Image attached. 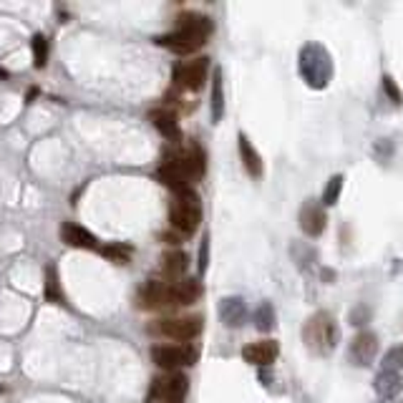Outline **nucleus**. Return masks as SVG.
Here are the masks:
<instances>
[{"instance_id":"obj_1","label":"nucleus","mask_w":403,"mask_h":403,"mask_svg":"<svg viewBox=\"0 0 403 403\" xmlns=\"http://www.w3.org/2000/svg\"><path fill=\"white\" fill-rule=\"evenodd\" d=\"M207 172V156L199 144H189L187 149H169L156 169V179L169 187L174 194L192 189V182L202 179Z\"/></svg>"},{"instance_id":"obj_2","label":"nucleus","mask_w":403,"mask_h":403,"mask_svg":"<svg viewBox=\"0 0 403 403\" xmlns=\"http://www.w3.org/2000/svg\"><path fill=\"white\" fill-rule=\"evenodd\" d=\"M212 30H214L212 18L204 16V13L187 11L177 18V30L159 35L156 43H159L161 48H167V51L179 53V56H189V53L199 51V48L207 43Z\"/></svg>"},{"instance_id":"obj_3","label":"nucleus","mask_w":403,"mask_h":403,"mask_svg":"<svg viewBox=\"0 0 403 403\" xmlns=\"http://www.w3.org/2000/svg\"><path fill=\"white\" fill-rule=\"evenodd\" d=\"M298 69L308 86L315 88V91H322L330 83V78H333V58H330L325 46L308 43V46L300 48Z\"/></svg>"},{"instance_id":"obj_4","label":"nucleus","mask_w":403,"mask_h":403,"mask_svg":"<svg viewBox=\"0 0 403 403\" xmlns=\"http://www.w3.org/2000/svg\"><path fill=\"white\" fill-rule=\"evenodd\" d=\"M340 340V328L330 313L320 310L308 317L305 328H303V343L310 348L315 356H328L335 351Z\"/></svg>"},{"instance_id":"obj_5","label":"nucleus","mask_w":403,"mask_h":403,"mask_svg":"<svg viewBox=\"0 0 403 403\" xmlns=\"http://www.w3.org/2000/svg\"><path fill=\"white\" fill-rule=\"evenodd\" d=\"M169 222L172 230L182 237H189L199 230L202 225V202L194 189L179 192L174 194L172 204H169Z\"/></svg>"},{"instance_id":"obj_6","label":"nucleus","mask_w":403,"mask_h":403,"mask_svg":"<svg viewBox=\"0 0 403 403\" xmlns=\"http://www.w3.org/2000/svg\"><path fill=\"white\" fill-rule=\"evenodd\" d=\"M204 320L202 315H185V317H161L149 325V333L156 338H169L179 340V343H189V340L199 338Z\"/></svg>"},{"instance_id":"obj_7","label":"nucleus","mask_w":403,"mask_h":403,"mask_svg":"<svg viewBox=\"0 0 403 403\" xmlns=\"http://www.w3.org/2000/svg\"><path fill=\"white\" fill-rule=\"evenodd\" d=\"M197 358H199V348L194 343H177V346L161 343V346L151 348V361L167 373H174L179 368H189L197 363Z\"/></svg>"},{"instance_id":"obj_8","label":"nucleus","mask_w":403,"mask_h":403,"mask_svg":"<svg viewBox=\"0 0 403 403\" xmlns=\"http://www.w3.org/2000/svg\"><path fill=\"white\" fill-rule=\"evenodd\" d=\"M207 71L209 58H192V61H182V64L174 66L172 81L179 91H202L204 83H207Z\"/></svg>"},{"instance_id":"obj_9","label":"nucleus","mask_w":403,"mask_h":403,"mask_svg":"<svg viewBox=\"0 0 403 403\" xmlns=\"http://www.w3.org/2000/svg\"><path fill=\"white\" fill-rule=\"evenodd\" d=\"M189 396V378L182 370H174V373L159 375L154 378V386H151V398L161 403H185Z\"/></svg>"},{"instance_id":"obj_10","label":"nucleus","mask_w":403,"mask_h":403,"mask_svg":"<svg viewBox=\"0 0 403 403\" xmlns=\"http://www.w3.org/2000/svg\"><path fill=\"white\" fill-rule=\"evenodd\" d=\"M136 308H141V310L172 308V282H161V280L144 282L136 293Z\"/></svg>"},{"instance_id":"obj_11","label":"nucleus","mask_w":403,"mask_h":403,"mask_svg":"<svg viewBox=\"0 0 403 403\" xmlns=\"http://www.w3.org/2000/svg\"><path fill=\"white\" fill-rule=\"evenodd\" d=\"M378 335L370 333V330H363V333H358L356 338L351 340V346H348V361L353 363V366H358V368H366V366H370V363L375 361V356H378Z\"/></svg>"},{"instance_id":"obj_12","label":"nucleus","mask_w":403,"mask_h":403,"mask_svg":"<svg viewBox=\"0 0 403 403\" xmlns=\"http://www.w3.org/2000/svg\"><path fill=\"white\" fill-rule=\"evenodd\" d=\"M300 230L305 232L308 237H320L328 225V212L322 207L320 199H305L300 207Z\"/></svg>"},{"instance_id":"obj_13","label":"nucleus","mask_w":403,"mask_h":403,"mask_svg":"<svg viewBox=\"0 0 403 403\" xmlns=\"http://www.w3.org/2000/svg\"><path fill=\"white\" fill-rule=\"evenodd\" d=\"M277 356H280L277 340H257V343H250V346L242 348V361L250 363V366H257V368L272 366Z\"/></svg>"},{"instance_id":"obj_14","label":"nucleus","mask_w":403,"mask_h":403,"mask_svg":"<svg viewBox=\"0 0 403 403\" xmlns=\"http://www.w3.org/2000/svg\"><path fill=\"white\" fill-rule=\"evenodd\" d=\"M219 320L225 322L227 328L237 330L247 322V303L240 295H230V298L219 300Z\"/></svg>"},{"instance_id":"obj_15","label":"nucleus","mask_w":403,"mask_h":403,"mask_svg":"<svg viewBox=\"0 0 403 403\" xmlns=\"http://www.w3.org/2000/svg\"><path fill=\"white\" fill-rule=\"evenodd\" d=\"M61 240L76 250H88V252H101V245L98 240L86 230V227L76 225V222H64L61 227Z\"/></svg>"},{"instance_id":"obj_16","label":"nucleus","mask_w":403,"mask_h":403,"mask_svg":"<svg viewBox=\"0 0 403 403\" xmlns=\"http://www.w3.org/2000/svg\"><path fill=\"white\" fill-rule=\"evenodd\" d=\"M149 119H151V124H154L156 132L167 139V141H172V144H179V141H182L179 119H177V114H174L172 109H154L149 114Z\"/></svg>"},{"instance_id":"obj_17","label":"nucleus","mask_w":403,"mask_h":403,"mask_svg":"<svg viewBox=\"0 0 403 403\" xmlns=\"http://www.w3.org/2000/svg\"><path fill=\"white\" fill-rule=\"evenodd\" d=\"M202 298V282L194 277H182V280L172 282V308L179 305H194Z\"/></svg>"},{"instance_id":"obj_18","label":"nucleus","mask_w":403,"mask_h":403,"mask_svg":"<svg viewBox=\"0 0 403 403\" xmlns=\"http://www.w3.org/2000/svg\"><path fill=\"white\" fill-rule=\"evenodd\" d=\"M240 159H242V167H245V172L250 174L252 179H259L262 177V169H265V164H262V156H259V151L255 149V144L250 141L245 134H240Z\"/></svg>"},{"instance_id":"obj_19","label":"nucleus","mask_w":403,"mask_h":403,"mask_svg":"<svg viewBox=\"0 0 403 403\" xmlns=\"http://www.w3.org/2000/svg\"><path fill=\"white\" fill-rule=\"evenodd\" d=\"M373 391L378 393V398H383V401H393V398L403 391L401 373H396V370H380L373 380Z\"/></svg>"},{"instance_id":"obj_20","label":"nucleus","mask_w":403,"mask_h":403,"mask_svg":"<svg viewBox=\"0 0 403 403\" xmlns=\"http://www.w3.org/2000/svg\"><path fill=\"white\" fill-rule=\"evenodd\" d=\"M187 255L182 252V250H172V252H167L164 257H161V265H159V270H161V275L164 277H169V280H182V275L187 272Z\"/></svg>"},{"instance_id":"obj_21","label":"nucleus","mask_w":403,"mask_h":403,"mask_svg":"<svg viewBox=\"0 0 403 403\" xmlns=\"http://www.w3.org/2000/svg\"><path fill=\"white\" fill-rule=\"evenodd\" d=\"M209 111H212V121L219 124L225 116V88H222V71L212 74V96H209Z\"/></svg>"},{"instance_id":"obj_22","label":"nucleus","mask_w":403,"mask_h":403,"mask_svg":"<svg viewBox=\"0 0 403 403\" xmlns=\"http://www.w3.org/2000/svg\"><path fill=\"white\" fill-rule=\"evenodd\" d=\"M255 328L262 330V333H270L272 328L277 325V313L272 308V303H262V305L255 310Z\"/></svg>"},{"instance_id":"obj_23","label":"nucleus","mask_w":403,"mask_h":403,"mask_svg":"<svg viewBox=\"0 0 403 403\" xmlns=\"http://www.w3.org/2000/svg\"><path fill=\"white\" fill-rule=\"evenodd\" d=\"M340 192H343V177L340 174H335V177L328 179V185H325V189H322V207H335L340 199Z\"/></svg>"},{"instance_id":"obj_24","label":"nucleus","mask_w":403,"mask_h":403,"mask_svg":"<svg viewBox=\"0 0 403 403\" xmlns=\"http://www.w3.org/2000/svg\"><path fill=\"white\" fill-rule=\"evenodd\" d=\"M46 300L53 305H64V290H61V282L53 267L46 270Z\"/></svg>"},{"instance_id":"obj_25","label":"nucleus","mask_w":403,"mask_h":403,"mask_svg":"<svg viewBox=\"0 0 403 403\" xmlns=\"http://www.w3.org/2000/svg\"><path fill=\"white\" fill-rule=\"evenodd\" d=\"M101 255L109 257L114 265H129V259H132V247L116 242V245H106V247H101Z\"/></svg>"},{"instance_id":"obj_26","label":"nucleus","mask_w":403,"mask_h":403,"mask_svg":"<svg viewBox=\"0 0 403 403\" xmlns=\"http://www.w3.org/2000/svg\"><path fill=\"white\" fill-rule=\"evenodd\" d=\"M383 370H396V373L403 370V343L386 351V356H383Z\"/></svg>"},{"instance_id":"obj_27","label":"nucleus","mask_w":403,"mask_h":403,"mask_svg":"<svg viewBox=\"0 0 403 403\" xmlns=\"http://www.w3.org/2000/svg\"><path fill=\"white\" fill-rule=\"evenodd\" d=\"M33 64L35 69H43L48 64V40L46 35H33Z\"/></svg>"},{"instance_id":"obj_28","label":"nucleus","mask_w":403,"mask_h":403,"mask_svg":"<svg viewBox=\"0 0 403 403\" xmlns=\"http://www.w3.org/2000/svg\"><path fill=\"white\" fill-rule=\"evenodd\" d=\"M383 91H386V96L391 98L393 104H403V93H401V88L396 86V81L391 78V76H383Z\"/></svg>"},{"instance_id":"obj_29","label":"nucleus","mask_w":403,"mask_h":403,"mask_svg":"<svg viewBox=\"0 0 403 403\" xmlns=\"http://www.w3.org/2000/svg\"><path fill=\"white\" fill-rule=\"evenodd\" d=\"M368 317H370V310L366 305H358L356 310L351 313V322H353V325H363V322H368Z\"/></svg>"},{"instance_id":"obj_30","label":"nucleus","mask_w":403,"mask_h":403,"mask_svg":"<svg viewBox=\"0 0 403 403\" xmlns=\"http://www.w3.org/2000/svg\"><path fill=\"white\" fill-rule=\"evenodd\" d=\"M207 257H209V240H204L199 247V272L207 270Z\"/></svg>"},{"instance_id":"obj_31","label":"nucleus","mask_w":403,"mask_h":403,"mask_svg":"<svg viewBox=\"0 0 403 403\" xmlns=\"http://www.w3.org/2000/svg\"><path fill=\"white\" fill-rule=\"evenodd\" d=\"M383 403H391V401H383Z\"/></svg>"}]
</instances>
